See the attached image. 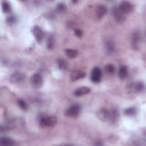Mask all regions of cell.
Instances as JSON below:
<instances>
[{
	"mask_svg": "<svg viewBox=\"0 0 146 146\" xmlns=\"http://www.w3.org/2000/svg\"><path fill=\"white\" fill-rule=\"evenodd\" d=\"M96 116L99 120L103 122L111 121V111L106 108H102L98 111Z\"/></svg>",
	"mask_w": 146,
	"mask_h": 146,
	"instance_id": "obj_2",
	"label": "cell"
},
{
	"mask_svg": "<svg viewBox=\"0 0 146 146\" xmlns=\"http://www.w3.org/2000/svg\"><path fill=\"white\" fill-rule=\"evenodd\" d=\"M95 144L96 145H103V144H102V143L101 141H97L95 143Z\"/></svg>",
	"mask_w": 146,
	"mask_h": 146,
	"instance_id": "obj_28",
	"label": "cell"
},
{
	"mask_svg": "<svg viewBox=\"0 0 146 146\" xmlns=\"http://www.w3.org/2000/svg\"><path fill=\"white\" fill-rule=\"evenodd\" d=\"M119 77L121 79H125L128 75V69L125 66H121L119 70Z\"/></svg>",
	"mask_w": 146,
	"mask_h": 146,
	"instance_id": "obj_14",
	"label": "cell"
},
{
	"mask_svg": "<svg viewBox=\"0 0 146 146\" xmlns=\"http://www.w3.org/2000/svg\"><path fill=\"white\" fill-rule=\"evenodd\" d=\"M2 9L4 13H9L11 10V7L10 3L7 1H3L2 3Z\"/></svg>",
	"mask_w": 146,
	"mask_h": 146,
	"instance_id": "obj_21",
	"label": "cell"
},
{
	"mask_svg": "<svg viewBox=\"0 0 146 146\" xmlns=\"http://www.w3.org/2000/svg\"><path fill=\"white\" fill-rule=\"evenodd\" d=\"M141 40H142L141 33L139 31H136L134 32L131 37L132 45L134 47L137 48V47L139 46V44L141 42Z\"/></svg>",
	"mask_w": 146,
	"mask_h": 146,
	"instance_id": "obj_9",
	"label": "cell"
},
{
	"mask_svg": "<svg viewBox=\"0 0 146 146\" xmlns=\"http://www.w3.org/2000/svg\"><path fill=\"white\" fill-rule=\"evenodd\" d=\"M17 103L19 107L23 110H27L28 108V106L27 103L22 99H18L17 101Z\"/></svg>",
	"mask_w": 146,
	"mask_h": 146,
	"instance_id": "obj_23",
	"label": "cell"
},
{
	"mask_svg": "<svg viewBox=\"0 0 146 146\" xmlns=\"http://www.w3.org/2000/svg\"><path fill=\"white\" fill-rule=\"evenodd\" d=\"M0 144L3 146H11L14 145V141L10 138L7 137H1L0 139Z\"/></svg>",
	"mask_w": 146,
	"mask_h": 146,
	"instance_id": "obj_15",
	"label": "cell"
},
{
	"mask_svg": "<svg viewBox=\"0 0 146 146\" xmlns=\"http://www.w3.org/2000/svg\"><path fill=\"white\" fill-rule=\"evenodd\" d=\"M80 107L78 104H74L67 108L65 112V115L70 117L77 116L80 112Z\"/></svg>",
	"mask_w": 146,
	"mask_h": 146,
	"instance_id": "obj_5",
	"label": "cell"
},
{
	"mask_svg": "<svg viewBox=\"0 0 146 146\" xmlns=\"http://www.w3.org/2000/svg\"><path fill=\"white\" fill-rule=\"evenodd\" d=\"M57 63H58V66L59 68L60 69V70H65L67 67V63L63 58L58 59Z\"/></svg>",
	"mask_w": 146,
	"mask_h": 146,
	"instance_id": "obj_18",
	"label": "cell"
},
{
	"mask_svg": "<svg viewBox=\"0 0 146 146\" xmlns=\"http://www.w3.org/2000/svg\"><path fill=\"white\" fill-rule=\"evenodd\" d=\"M104 70L108 74H112L115 72V67L112 64H107L104 67Z\"/></svg>",
	"mask_w": 146,
	"mask_h": 146,
	"instance_id": "obj_22",
	"label": "cell"
},
{
	"mask_svg": "<svg viewBox=\"0 0 146 146\" xmlns=\"http://www.w3.org/2000/svg\"><path fill=\"white\" fill-rule=\"evenodd\" d=\"M56 9L59 11H63L64 10V9H66L65 5L64 3H59L56 6Z\"/></svg>",
	"mask_w": 146,
	"mask_h": 146,
	"instance_id": "obj_26",
	"label": "cell"
},
{
	"mask_svg": "<svg viewBox=\"0 0 146 146\" xmlns=\"http://www.w3.org/2000/svg\"><path fill=\"white\" fill-rule=\"evenodd\" d=\"M26 78V75L23 72L16 71L13 72L10 76V81L12 83L18 84L23 82Z\"/></svg>",
	"mask_w": 146,
	"mask_h": 146,
	"instance_id": "obj_3",
	"label": "cell"
},
{
	"mask_svg": "<svg viewBox=\"0 0 146 146\" xmlns=\"http://www.w3.org/2000/svg\"><path fill=\"white\" fill-rule=\"evenodd\" d=\"M113 15L114 16V17L115 18V19L119 21V22H121L123 21V19L125 18V16H124V14H123L119 9V7H115L113 9V11H112Z\"/></svg>",
	"mask_w": 146,
	"mask_h": 146,
	"instance_id": "obj_13",
	"label": "cell"
},
{
	"mask_svg": "<svg viewBox=\"0 0 146 146\" xmlns=\"http://www.w3.org/2000/svg\"><path fill=\"white\" fill-rule=\"evenodd\" d=\"M133 87L136 92H141L144 90V84L142 82H137L134 84Z\"/></svg>",
	"mask_w": 146,
	"mask_h": 146,
	"instance_id": "obj_19",
	"label": "cell"
},
{
	"mask_svg": "<svg viewBox=\"0 0 146 146\" xmlns=\"http://www.w3.org/2000/svg\"><path fill=\"white\" fill-rule=\"evenodd\" d=\"M32 33L33 34L35 39L38 43H40L42 41L44 34L39 26L37 25L34 26L32 29Z\"/></svg>",
	"mask_w": 146,
	"mask_h": 146,
	"instance_id": "obj_7",
	"label": "cell"
},
{
	"mask_svg": "<svg viewBox=\"0 0 146 146\" xmlns=\"http://www.w3.org/2000/svg\"><path fill=\"white\" fill-rule=\"evenodd\" d=\"M124 113L126 115L129 116H133L136 115V110L134 107H129L126 108L124 111Z\"/></svg>",
	"mask_w": 146,
	"mask_h": 146,
	"instance_id": "obj_20",
	"label": "cell"
},
{
	"mask_svg": "<svg viewBox=\"0 0 146 146\" xmlns=\"http://www.w3.org/2000/svg\"><path fill=\"white\" fill-rule=\"evenodd\" d=\"M64 51L66 56L70 58H75L78 55V52L76 50H75V49L67 48V49H66Z\"/></svg>",
	"mask_w": 146,
	"mask_h": 146,
	"instance_id": "obj_16",
	"label": "cell"
},
{
	"mask_svg": "<svg viewBox=\"0 0 146 146\" xmlns=\"http://www.w3.org/2000/svg\"><path fill=\"white\" fill-rule=\"evenodd\" d=\"M75 34L76 36L79 38H81L82 36V32L79 29H75Z\"/></svg>",
	"mask_w": 146,
	"mask_h": 146,
	"instance_id": "obj_27",
	"label": "cell"
},
{
	"mask_svg": "<svg viewBox=\"0 0 146 146\" xmlns=\"http://www.w3.org/2000/svg\"><path fill=\"white\" fill-rule=\"evenodd\" d=\"M91 91V89L88 87H82L77 88L74 91V95L76 96H82L88 94Z\"/></svg>",
	"mask_w": 146,
	"mask_h": 146,
	"instance_id": "obj_12",
	"label": "cell"
},
{
	"mask_svg": "<svg viewBox=\"0 0 146 146\" xmlns=\"http://www.w3.org/2000/svg\"><path fill=\"white\" fill-rule=\"evenodd\" d=\"M107 12V8L106 7L101 4L97 6L96 8V16L97 18L101 19L106 13Z\"/></svg>",
	"mask_w": 146,
	"mask_h": 146,
	"instance_id": "obj_11",
	"label": "cell"
},
{
	"mask_svg": "<svg viewBox=\"0 0 146 146\" xmlns=\"http://www.w3.org/2000/svg\"><path fill=\"white\" fill-rule=\"evenodd\" d=\"M39 124L42 127H54L57 123V118L55 116H48L42 115L39 119Z\"/></svg>",
	"mask_w": 146,
	"mask_h": 146,
	"instance_id": "obj_1",
	"label": "cell"
},
{
	"mask_svg": "<svg viewBox=\"0 0 146 146\" xmlns=\"http://www.w3.org/2000/svg\"><path fill=\"white\" fill-rule=\"evenodd\" d=\"M85 72L79 70H75L72 71L70 75V79L71 81L74 82L77 80L83 78L85 76Z\"/></svg>",
	"mask_w": 146,
	"mask_h": 146,
	"instance_id": "obj_10",
	"label": "cell"
},
{
	"mask_svg": "<svg viewBox=\"0 0 146 146\" xmlns=\"http://www.w3.org/2000/svg\"><path fill=\"white\" fill-rule=\"evenodd\" d=\"M104 47L106 51L108 52H112L115 50V44L111 40H108L106 42Z\"/></svg>",
	"mask_w": 146,
	"mask_h": 146,
	"instance_id": "obj_17",
	"label": "cell"
},
{
	"mask_svg": "<svg viewBox=\"0 0 146 146\" xmlns=\"http://www.w3.org/2000/svg\"><path fill=\"white\" fill-rule=\"evenodd\" d=\"M54 46V39L52 37H50L47 40V47L49 50L52 49Z\"/></svg>",
	"mask_w": 146,
	"mask_h": 146,
	"instance_id": "obj_24",
	"label": "cell"
},
{
	"mask_svg": "<svg viewBox=\"0 0 146 146\" xmlns=\"http://www.w3.org/2000/svg\"><path fill=\"white\" fill-rule=\"evenodd\" d=\"M102 76V74L101 70L99 67H95L91 71V80L94 83H98L101 80Z\"/></svg>",
	"mask_w": 146,
	"mask_h": 146,
	"instance_id": "obj_6",
	"label": "cell"
},
{
	"mask_svg": "<svg viewBox=\"0 0 146 146\" xmlns=\"http://www.w3.org/2000/svg\"><path fill=\"white\" fill-rule=\"evenodd\" d=\"M43 78L39 74L35 73L34 74L30 79V83L32 87L35 88H38L40 87L43 84Z\"/></svg>",
	"mask_w": 146,
	"mask_h": 146,
	"instance_id": "obj_4",
	"label": "cell"
},
{
	"mask_svg": "<svg viewBox=\"0 0 146 146\" xmlns=\"http://www.w3.org/2000/svg\"><path fill=\"white\" fill-rule=\"evenodd\" d=\"M118 7L120 10L124 14L131 13L133 9L132 4L128 1H122L120 3Z\"/></svg>",
	"mask_w": 146,
	"mask_h": 146,
	"instance_id": "obj_8",
	"label": "cell"
},
{
	"mask_svg": "<svg viewBox=\"0 0 146 146\" xmlns=\"http://www.w3.org/2000/svg\"><path fill=\"white\" fill-rule=\"evenodd\" d=\"M7 22L9 25H13L16 22V18L14 16H10L7 18Z\"/></svg>",
	"mask_w": 146,
	"mask_h": 146,
	"instance_id": "obj_25",
	"label": "cell"
}]
</instances>
